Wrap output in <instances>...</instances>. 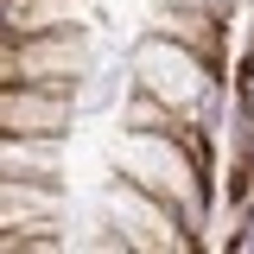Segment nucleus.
<instances>
[{
  "mask_svg": "<svg viewBox=\"0 0 254 254\" xmlns=\"http://www.w3.org/2000/svg\"><path fill=\"white\" fill-rule=\"evenodd\" d=\"M178 127H172V133H133V127H121V140H115V172L133 178L140 190H153L159 203H172L178 222L197 235V248H216V178L197 172V159L178 146Z\"/></svg>",
  "mask_w": 254,
  "mask_h": 254,
  "instance_id": "f257e3e1",
  "label": "nucleus"
},
{
  "mask_svg": "<svg viewBox=\"0 0 254 254\" xmlns=\"http://www.w3.org/2000/svg\"><path fill=\"white\" fill-rule=\"evenodd\" d=\"M127 83L133 89L159 95L165 108H178L185 121H197L203 133H222V115H229V76H222L210 58H197L178 38H159V32H140L127 45Z\"/></svg>",
  "mask_w": 254,
  "mask_h": 254,
  "instance_id": "f03ea898",
  "label": "nucleus"
},
{
  "mask_svg": "<svg viewBox=\"0 0 254 254\" xmlns=\"http://www.w3.org/2000/svg\"><path fill=\"white\" fill-rule=\"evenodd\" d=\"M102 229H115L127 254H190L197 248V235L178 222V210L159 203L153 190H140L121 172L102 185Z\"/></svg>",
  "mask_w": 254,
  "mask_h": 254,
  "instance_id": "7ed1b4c3",
  "label": "nucleus"
},
{
  "mask_svg": "<svg viewBox=\"0 0 254 254\" xmlns=\"http://www.w3.org/2000/svg\"><path fill=\"white\" fill-rule=\"evenodd\" d=\"M70 121H76V89L0 83V133H51V140H64Z\"/></svg>",
  "mask_w": 254,
  "mask_h": 254,
  "instance_id": "20e7f679",
  "label": "nucleus"
},
{
  "mask_svg": "<svg viewBox=\"0 0 254 254\" xmlns=\"http://www.w3.org/2000/svg\"><path fill=\"white\" fill-rule=\"evenodd\" d=\"M146 32H159V38H178V45H190L197 58H210V64L222 70V64H229V32H235V19H222V13L197 6V0H153Z\"/></svg>",
  "mask_w": 254,
  "mask_h": 254,
  "instance_id": "39448f33",
  "label": "nucleus"
},
{
  "mask_svg": "<svg viewBox=\"0 0 254 254\" xmlns=\"http://www.w3.org/2000/svg\"><path fill=\"white\" fill-rule=\"evenodd\" d=\"M89 19H95L89 0H0V38H38V32L89 26Z\"/></svg>",
  "mask_w": 254,
  "mask_h": 254,
  "instance_id": "423d86ee",
  "label": "nucleus"
},
{
  "mask_svg": "<svg viewBox=\"0 0 254 254\" xmlns=\"http://www.w3.org/2000/svg\"><path fill=\"white\" fill-rule=\"evenodd\" d=\"M0 178H64V140H51V133H0Z\"/></svg>",
  "mask_w": 254,
  "mask_h": 254,
  "instance_id": "0eeeda50",
  "label": "nucleus"
},
{
  "mask_svg": "<svg viewBox=\"0 0 254 254\" xmlns=\"http://www.w3.org/2000/svg\"><path fill=\"white\" fill-rule=\"evenodd\" d=\"M229 95H235V102H248V108H254V64H235V89H229Z\"/></svg>",
  "mask_w": 254,
  "mask_h": 254,
  "instance_id": "6e6552de",
  "label": "nucleus"
},
{
  "mask_svg": "<svg viewBox=\"0 0 254 254\" xmlns=\"http://www.w3.org/2000/svg\"><path fill=\"white\" fill-rule=\"evenodd\" d=\"M235 64H254V13L242 19V51H235Z\"/></svg>",
  "mask_w": 254,
  "mask_h": 254,
  "instance_id": "1a4fd4ad",
  "label": "nucleus"
}]
</instances>
